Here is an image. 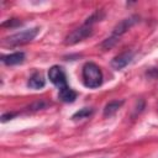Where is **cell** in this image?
<instances>
[{"instance_id":"obj_1","label":"cell","mask_w":158,"mask_h":158,"mask_svg":"<svg viewBox=\"0 0 158 158\" xmlns=\"http://www.w3.org/2000/svg\"><path fill=\"white\" fill-rule=\"evenodd\" d=\"M81 77L84 85L89 89H96L102 84L101 69L93 62H88L81 68Z\"/></svg>"},{"instance_id":"obj_2","label":"cell","mask_w":158,"mask_h":158,"mask_svg":"<svg viewBox=\"0 0 158 158\" xmlns=\"http://www.w3.org/2000/svg\"><path fill=\"white\" fill-rule=\"evenodd\" d=\"M40 32V27H32V28H27V30H23L21 32H17V33H14L9 37L5 38V43L6 44H10V46H20V44H25V43H28L31 42Z\"/></svg>"},{"instance_id":"obj_3","label":"cell","mask_w":158,"mask_h":158,"mask_svg":"<svg viewBox=\"0 0 158 158\" xmlns=\"http://www.w3.org/2000/svg\"><path fill=\"white\" fill-rule=\"evenodd\" d=\"M93 33V28L91 26H88V25H84L81 27H78L75 28L74 31H72L67 37H65V41L64 43L67 46H73V44H77L81 41H84L85 38H88L89 36H91Z\"/></svg>"},{"instance_id":"obj_4","label":"cell","mask_w":158,"mask_h":158,"mask_svg":"<svg viewBox=\"0 0 158 158\" xmlns=\"http://www.w3.org/2000/svg\"><path fill=\"white\" fill-rule=\"evenodd\" d=\"M48 79L51 80L52 84H54L59 89L67 86V75H65L63 68L59 67V65H53V67L49 68V70H48Z\"/></svg>"},{"instance_id":"obj_5","label":"cell","mask_w":158,"mask_h":158,"mask_svg":"<svg viewBox=\"0 0 158 158\" xmlns=\"http://www.w3.org/2000/svg\"><path fill=\"white\" fill-rule=\"evenodd\" d=\"M137 21H138V17H137V16H131V17H128V19L121 20V21L114 27L111 36H114V37H116V38H120V36H122L125 32H127V30H130Z\"/></svg>"},{"instance_id":"obj_6","label":"cell","mask_w":158,"mask_h":158,"mask_svg":"<svg viewBox=\"0 0 158 158\" xmlns=\"http://www.w3.org/2000/svg\"><path fill=\"white\" fill-rule=\"evenodd\" d=\"M132 59H133V52H131V51L128 52L127 51V52H123V53L114 57L110 64H111V67L115 70H121L122 68H125L126 65H128Z\"/></svg>"},{"instance_id":"obj_7","label":"cell","mask_w":158,"mask_h":158,"mask_svg":"<svg viewBox=\"0 0 158 158\" xmlns=\"http://www.w3.org/2000/svg\"><path fill=\"white\" fill-rule=\"evenodd\" d=\"M25 60V53L23 52H14L6 56H1V62L6 65H16Z\"/></svg>"},{"instance_id":"obj_8","label":"cell","mask_w":158,"mask_h":158,"mask_svg":"<svg viewBox=\"0 0 158 158\" xmlns=\"http://www.w3.org/2000/svg\"><path fill=\"white\" fill-rule=\"evenodd\" d=\"M77 96H78L77 91H74L73 89H70L68 85L64 86V88H60L59 89V93H58V98L63 102H73V101H75Z\"/></svg>"},{"instance_id":"obj_9","label":"cell","mask_w":158,"mask_h":158,"mask_svg":"<svg viewBox=\"0 0 158 158\" xmlns=\"http://www.w3.org/2000/svg\"><path fill=\"white\" fill-rule=\"evenodd\" d=\"M27 85H28V88H31V89L38 90V89H42V88L46 85V79L43 78V75H42L41 73H33V74L28 78Z\"/></svg>"},{"instance_id":"obj_10","label":"cell","mask_w":158,"mask_h":158,"mask_svg":"<svg viewBox=\"0 0 158 158\" xmlns=\"http://www.w3.org/2000/svg\"><path fill=\"white\" fill-rule=\"evenodd\" d=\"M122 105H123V100H111L104 107V116L105 117H110V116L115 115L120 110V107Z\"/></svg>"},{"instance_id":"obj_11","label":"cell","mask_w":158,"mask_h":158,"mask_svg":"<svg viewBox=\"0 0 158 158\" xmlns=\"http://www.w3.org/2000/svg\"><path fill=\"white\" fill-rule=\"evenodd\" d=\"M91 115H93V109H90V107H83V109H80L79 111H77L72 116V120H83V118H86V117H89Z\"/></svg>"},{"instance_id":"obj_12","label":"cell","mask_w":158,"mask_h":158,"mask_svg":"<svg viewBox=\"0 0 158 158\" xmlns=\"http://www.w3.org/2000/svg\"><path fill=\"white\" fill-rule=\"evenodd\" d=\"M104 17H105V14H104L101 10H98V11H95L94 14H91V15H90V16L86 19L85 25L91 26L93 23H95V22H98V21H101Z\"/></svg>"},{"instance_id":"obj_13","label":"cell","mask_w":158,"mask_h":158,"mask_svg":"<svg viewBox=\"0 0 158 158\" xmlns=\"http://www.w3.org/2000/svg\"><path fill=\"white\" fill-rule=\"evenodd\" d=\"M117 41H118V38H116V37H114V36H110L109 38H106V40L101 43V47H102L104 49H109V48L114 47Z\"/></svg>"},{"instance_id":"obj_14","label":"cell","mask_w":158,"mask_h":158,"mask_svg":"<svg viewBox=\"0 0 158 158\" xmlns=\"http://www.w3.org/2000/svg\"><path fill=\"white\" fill-rule=\"evenodd\" d=\"M16 25H21V21H19V20H16V19H12V20H9V21L1 23L2 27H6V26H9V27H14V26H16Z\"/></svg>"},{"instance_id":"obj_15","label":"cell","mask_w":158,"mask_h":158,"mask_svg":"<svg viewBox=\"0 0 158 158\" xmlns=\"http://www.w3.org/2000/svg\"><path fill=\"white\" fill-rule=\"evenodd\" d=\"M16 114H14V112H9V114H4L2 116H1V121L2 122H5V121H7V120H11L14 116H15Z\"/></svg>"}]
</instances>
